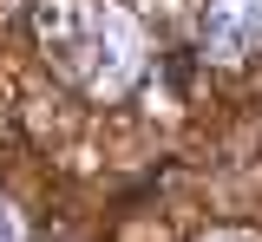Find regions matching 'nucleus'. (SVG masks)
Instances as JSON below:
<instances>
[{
  "mask_svg": "<svg viewBox=\"0 0 262 242\" xmlns=\"http://www.w3.org/2000/svg\"><path fill=\"white\" fill-rule=\"evenodd\" d=\"M39 39L53 53V66L66 79H79L85 92L112 99L125 92L138 72V27L105 0H53L39 7Z\"/></svg>",
  "mask_w": 262,
  "mask_h": 242,
  "instance_id": "nucleus-1",
  "label": "nucleus"
},
{
  "mask_svg": "<svg viewBox=\"0 0 262 242\" xmlns=\"http://www.w3.org/2000/svg\"><path fill=\"white\" fill-rule=\"evenodd\" d=\"M203 46L216 59H243L249 46H262V0H210L203 13Z\"/></svg>",
  "mask_w": 262,
  "mask_h": 242,
  "instance_id": "nucleus-2",
  "label": "nucleus"
},
{
  "mask_svg": "<svg viewBox=\"0 0 262 242\" xmlns=\"http://www.w3.org/2000/svg\"><path fill=\"white\" fill-rule=\"evenodd\" d=\"M0 242H27V236H20V216H13L7 203H0Z\"/></svg>",
  "mask_w": 262,
  "mask_h": 242,
  "instance_id": "nucleus-3",
  "label": "nucleus"
},
{
  "mask_svg": "<svg viewBox=\"0 0 262 242\" xmlns=\"http://www.w3.org/2000/svg\"><path fill=\"white\" fill-rule=\"evenodd\" d=\"M216 242H243V236H216Z\"/></svg>",
  "mask_w": 262,
  "mask_h": 242,
  "instance_id": "nucleus-4",
  "label": "nucleus"
}]
</instances>
